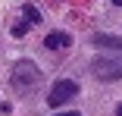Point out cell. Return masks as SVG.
I'll return each instance as SVG.
<instances>
[{
  "label": "cell",
  "instance_id": "cell-2",
  "mask_svg": "<svg viewBox=\"0 0 122 116\" xmlns=\"http://www.w3.org/2000/svg\"><path fill=\"white\" fill-rule=\"evenodd\" d=\"M91 72L100 82H116L122 79V53H97L91 60Z\"/></svg>",
  "mask_w": 122,
  "mask_h": 116
},
{
  "label": "cell",
  "instance_id": "cell-4",
  "mask_svg": "<svg viewBox=\"0 0 122 116\" xmlns=\"http://www.w3.org/2000/svg\"><path fill=\"white\" fill-rule=\"evenodd\" d=\"M94 47H107V50H122V35H107V32H94L91 35Z\"/></svg>",
  "mask_w": 122,
  "mask_h": 116
},
{
  "label": "cell",
  "instance_id": "cell-5",
  "mask_svg": "<svg viewBox=\"0 0 122 116\" xmlns=\"http://www.w3.org/2000/svg\"><path fill=\"white\" fill-rule=\"evenodd\" d=\"M72 44V35L69 32H50V35H44V50H63Z\"/></svg>",
  "mask_w": 122,
  "mask_h": 116
},
{
  "label": "cell",
  "instance_id": "cell-1",
  "mask_svg": "<svg viewBox=\"0 0 122 116\" xmlns=\"http://www.w3.org/2000/svg\"><path fill=\"white\" fill-rule=\"evenodd\" d=\"M41 79H44V75H41L38 63H31V60H19V63H13V75H10L13 91H19V94H31V91H38Z\"/></svg>",
  "mask_w": 122,
  "mask_h": 116
},
{
  "label": "cell",
  "instance_id": "cell-8",
  "mask_svg": "<svg viewBox=\"0 0 122 116\" xmlns=\"http://www.w3.org/2000/svg\"><path fill=\"white\" fill-rule=\"evenodd\" d=\"M53 116H78V110H60V113H53Z\"/></svg>",
  "mask_w": 122,
  "mask_h": 116
},
{
  "label": "cell",
  "instance_id": "cell-9",
  "mask_svg": "<svg viewBox=\"0 0 122 116\" xmlns=\"http://www.w3.org/2000/svg\"><path fill=\"white\" fill-rule=\"evenodd\" d=\"M116 116H122V104H119V107H116Z\"/></svg>",
  "mask_w": 122,
  "mask_h": 116
},
{
  "label": "cell",
  "instance_id": "cell-6",
  "mask_svg": "<svg viewBox=\"0 0 122 116\" xmlns=\"http://www.w3.org/2000/svg\"><path fill=\"white\" fill-rule=\"evenodd\" d=\"M22 13H25V19H28V22H35V25H41V19H44V16H41L31 3H25V6H22Z\"/></svg>",
  "mask_w": 122,
  "mask_h": 116
},
{
  "label": "cell",
  "instance_id": "cell-3",
  "mask_svg": "<svg viewBox=\"0 0 122 116\" xmlns=\"http://www.w3.org/2000/svg\"><path fill=\"white\" fill-rule=\"evenodd\" d=\"M75 94H78V82H72V79H60V82H53L50 94H47V107L60 110V107H66Z\"/></svg>",
  "mask_w": 122,
  "mask_h": 116
},
{
  "label": "cell",
  "instance_id": "cell-7",
  "mask_svg": "<svg viewBox=\"0 0 122 116\" xmlns=\"http://www.w3.org/2000/svg\"><path fill=\"white\" fill-rule=\"evenodd\" d=\"M10 32H13L16 38H22V35H25V32H28V22H22V19H19V22H16V25H13Z\"/></svg>",
  "mask_w": 122,
  "mask_h": 116
},
{
  "label": "cell",
  "instance_id": "cell-10",
  "mask_svg": "<svg viewBox=\"0 0 122 116\" xmlns=\"http://www.w3.org/2000/svg\"><path fill=\"white\" fill-rule=\"evenodd\" d=\"M113 3H116V6H122V0H113Z\"/></svg>",
  "mask_w": 122,
  "mask_h": 116
}]
</instances>
